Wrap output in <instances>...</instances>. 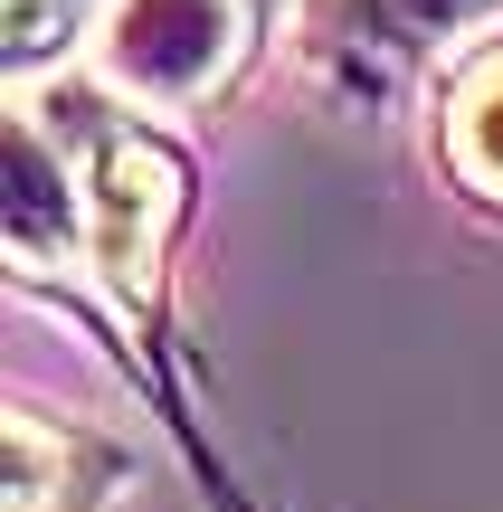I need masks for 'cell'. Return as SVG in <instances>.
<instances>
[{"instance_id": "6da1fadb", "label": "cell", "mask_w": 503, "mask_h": 512, "mask_svg": "<svg viewBox=\"0 0 503 512\" xmlns=\"http://www.w3.org/2000/svg\"><path fill=\"white\" fill-rule=\"evenodd\" d=\"M190 209V171L133 114L86 105V256L133 323H162V256Z\"/></svg>"}, {"instance_id": "7a4b0ae2", "label": "cell", "mask_w": 503, "mask_h": 512, "mask_svg": "<svg viewBox=\"0 0 503 512\" xmlns=\"http://www.w3.org/2000/svg\"><path fill=\"white\" fill-rule=\"evenodd\" d=\"M257 57V0H105L95 76L133 105H200Z\"/></svg>"}, {"instance_id": "3957f363", "label": "cell", "mask_w": 503, "mask_h": 512, "mask_svg": "<svg viewBox=\"0 0 503 512\" xmlns=\"http://www.w3.org/2000/svg\"><path fill=\"white\" fill-rule=\"evenodd\" d=\"M494 10L503 0H314L304 57H314V76L342 86L352 105H390L437 48L485 29Z\"/></svg>"}, {"instance_id": "277c9868", "label": "cell", "mask_w": 503, "mask_h": 512, "mask_svg": "<svg viewBox=\"0 0 503 512\" xmlns=\"http://www.w3.org/2000/svg\"><path fill=\"white\" fill-rule=\"evenodd\" d=\"M437 162L466 200L503 209V48L466 57L437 95Z\"/></svg>"}]
</instances>
